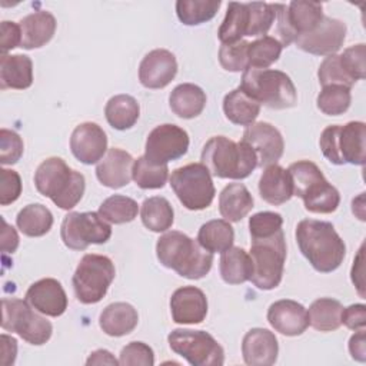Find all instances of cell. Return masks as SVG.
I'll return each instance as SVG.
<instances>
[{
  "label": "cell",
  "mask_w": 366,
  "mask_h": 366,
  "mask_svg": "<svg viewBox=\"0 0 366 366\" xmlns=\"http://www.w3.org/2000/svg\"><path fill=\"white\" fill-rule=\"evenodd\" d=\"M287 23L295 40L312 31L323 19V6L317 1L295 0L287 6Z\"/></svg>",
  "instance_id": "31"
},
{
  "label": "cell",
  "mask_w": 366,
  "mask_h": 366,
  "mask_svg": "<svg viewBox=\"0 0 366 366\" xmlns=\"http://www.w3.org/2000/svg\"><path fill=\"white\" fill-rule=\"evenodd\" d=\"M169 104L176 116L182 119H194L206 106V93L202 87L193 83H182L172 90Z\"/></svg>",
  "instance_id": "28"
},
{
  "label": "cell",
  "mask_w": 366,
  "mask_h": 366,
  "mask_svg": "<svg viewBox=\"0 0 366 366\" xmlns=\"http://www.w3.org/2000/svg\"><path fill=\"white\" fill-rule=\"evenodd\" d=\"M134 159L126 150L119 147L109 149L96 166L99 182L110 189H120L130 183Z\"/></svg>",
  "instance_id": "23"
},
{
  "label": "cell",
  "mask_w": 366,
  "mask_h": 366,
  "mask_svg": "<svg viewBox=\"0 0 366 366\" xmlns=\"http://www.w3.org/2000/svg\"><path fill=\"white\" fill-rule=\"evenodd\" d=\"M170 313L174 323L197 325L207 315V299L203 290L194 286H183L170 297Z\"/></svg>",
  "instance_id": "20"
},
{
  "label": "cell",
  "mask_w": 366,
  "mask_h": 366,
  "mask_svg": "<svg viewBox=\"0 0 366 366\" xmlns=\"http://www.w3.org/2000/svg\"><path fill=\"white\" fill-rule=\"evenodd\" d=\"M366 124L349 122L345 126H327L319 139L323 156L333 164L363 166L366 162Z\"/></svg>",
  "instance_id": "8"
},
{
  "label": "cell",
  "mask_w": 366,
  "mask_h": 366,
  "mask_svg": "<svg viewBox=\"0 0 366 366\" xmlns=\"http://www.w3.org/2000/svg\"><path fill=\"white\" fill-rule=\"evenodd\" d=\"M33 83V61L26 54H1L0 89H29Z\"/></svg>",
  "instance_id": "26"
},
{
  "label": "cell",
  "mask_w": 366,
  "mask_h": 366,
  "mask_svg": "<svg viewBox=\"0 0 366 366\" xmlns=\"http://www.w3.org/2000/svg\"><path fill=\"white\" fill-rule=\"evenodd\" d=\"M282 49L283 46L280 41L272 36H263L253 40L247 47L249 67L267 69L277 61L282 54Z\"/></svg>",
  "instance_id": "42"
},
{
  "label": "cell",
  "mask_w": 366,
  "mask_h": 366,
  "mask_svg": "<svg viewBox=\"0 0 366 366\" xmlns=\"http://www.w3.org/2000/svg\"><path fill=\"white\" fill-rule=\"evenodd\" d=\"M132 179L140 189H162L169 179V167L154 164L143 154L134 160Z\"/></svg>",
  "instance_id": "41"
},
{
  "label": "cell",
  "mask_w": 366,
  "mask_h": 366,
  "mask_svg": "<svg viewBox=\"0 0 366 366\" xmlns=\"http://www.w3.org/2000/svg\"><path fill=\"white\" fill-rule=\"evenodd\" d=\"M0 47L1 54H7V51L20 46L21 43V30L20 26L14 21H1L0 24Z\"/></svg>",
  "instance_id": "52"
},
{
  "label": "cell",
  "mask_w": 366,
  "mask_h": 366,
  "mask_svg": "<svg viewBox=\"0 0 366 366\" xmlns=\"http://www.w3.org/2000/svg\"><path fill=\"white\" fill-rule=\"evenodd\" d=\"M239 87L260 104L276 110L293 107L297 102L292 79L285 71L274 69L247 67Z\"/></svg>",
  "instance_id": "6"
},
{
  "label": "cell",
  "mask_w": 366,
  "mask_h": 366,
  "mask_svg": "<svg viewBox=\"0 0 366 366\" xmlns=\"http://www.w3.org/2000/svg\"><path fill=\"white\" fill-rule=\"evenodd\" d=\"M346 24L339 19L323 16L320 23L309 33L299 36L296 46L310 54L330 56L336 54L346 39Z\"/></svg>",
  "instance_id": "15"
},
{
  "label": "cell",
  "mask_w": 366,
  "mask_h": 366,
  "mask_svg": "<svg viewBox=\"0 0 366 366\" xmlns=\"http://www.w3.org/2000/svg\"><path fill=\"white\" fill-rule=\"evenodd\" d=\"M252 276L250 282L260 290L277 287L283 277L286 262V240L283 230L267 237L252 239L250 252Z\"/></svg>",
  "instance_id": "7"
},
{
  "label": "cell",
  "mask_w": 366,
  "mask_h": 366,
  "mask_svg": "<svg viewBox=\"0 0 366 366\" xmlns=\"http://www.w3.org/2000/svg\"><path fill=\"white\" fill-rule=\"evenodd\" d=\"M114 276V264L107 256L84 254L73 274V289L77 300L83 305L100 302L106 296Z\"/></svg>",
  "instance_id": "9"
},
{
  "label": "cell",
  "mask_w": 366,
  "mask_h": 366,
  "mask_svg": "<svg viewBox=\"0 0 366 366\" xmlns=\"http://www.w3.org/2000/svg\"><path fill=\"white\" fill-rule=\"evenodd\" d=\"M342 323L350 330H365L366 326V306L362 303L343 307Z\"/></svg>",
  "instance_id": "53"
},
{
  "label": "cell",
  "mask_w": 366,
  "mask_h": 366,
  "mask_svg": "<svg viewBox=\"0 0 366 366\" xmlns=\"http://www.w3.org/2000/svg\"><path fill=\"white\" fill-rule=\"evenodd\" d=\"M21 30L20 47L26 50L39 49L49 43L54 36L57 23L50 11L39 10L27 14L19 23Z\"/></svg>",
  "instance_id": "24"
},
{
  "label": "cell",
  "mask_w": 366,
  "mask_h": 366,
  "mask_svg": "<svg viewBox=\"0 0 366 366\" xmlns=\"http://www.w3.org/2000/svg\"><path fill=\"white\" fill-rule=\"evenodd\" d=\"M342 312L343 306L339 300L320 297L309 307V325L320 332L336 330L342 325Z\"/></svg>",
  "instance_id": "38"
},
{
  "label": "cell",
  "mask_w": 366,
  "mask_h": 366,
  "mask_svg": "<svg viewBox=\"0 0 366 366\" xmlns=\"http://www.w3.org/2000/svg\"><path fill=\"white\" fill-rule=\"evenodd\" d=\"M86 365H119V360L114 359V356L106 350V349H97L93 353H90L89 359L86 360Z\"/></svg>",
  "instance_id": "57"
},
{
  "label": "cell",
  "mask_w": 366,
  "mask_h": 366,
  "mask_svg": "<svg viewBox=\"0 0 366 366\" xmlns=\"http://www.w3.org/2000/svg\"><path fill=\"white\" fill-rule=\"evenodd\" d=\"M189 149V134L176 124L156 126L146 139L144 157L154 164H167L186 154Z\"/></svg>",
  "instance_id": "14"
},
{
  "label": "cell",
  "mask_w": 366,
  "mask_h": 366,
  "mask_svg": "<svg viewBox=\"0 0 366 366\" xmlns=\"http://www.w3.org/2000/svg\"><path fill=\"white\" fill-rule=\"evenodd\" d=\"M317 77L323 87L330 86V84H340V86H346L350 89L356 83L352 80V77L345 70V67L340 61V54L327 56L319 66Z\"/></svg>",
  "instance_id": "45"
},
{
  "label": "cell",
  "mask_w": 366,
  "mask_h": 366,
  "mask_svg": "<svg viewBox=\"0 0 366 366\" xmlns=\"http://www.w3.org/2000/svg\"><path fill=\"white\" fill-rule=\"evenodd\" d=\"M170 349L193 366H222L224 350L217 340L204 330L174 329L167 336Z\"/></svg>",
  "instance_id": "12"
},
{
  "label": "cell",
  "mask_w": 366,
  "mask_h": 366,
  "mask_svg": "<svg viewBox=\"0 0 366 366\" xmlns=\"http://www.w3.org/2000/svg\"><path fill=\"white\" fill-rule=\"evenodd\" d=\"M267 322L285 336H299L309 326L307 310L296 300L282 299L269 306Z\"/></svg>",
  "instance_id": "21"
},
{
  "label": "cell",
  "mask_w": 366,
  "mask_h": 366,
  "mask_svg": "<svg viewBox=\"0 0 366 366\" xmlns=\"http://www.w3.org/2000/svg\"><path fill=\"white\" fill-rule=\"evenodd\" d=\"M242 142L253 149L259 167L276 164L285 150V142L280 132L267 122H257L247 126L243 132Z\"/></svg>",
  "instance_id": "16"
},
{
  "label": "cell",
  "mask_w": 366,
  "mask_h": 366,
  "mask_svg": "<svg viewBox=\"0 0 366 366\" xmlns=\"http://www.w3.org/2000/svg\"><path fill=\"white\" fill-rule=\"evenodd\" d=\"M177 73V60L166 49L149 51L140 61L139 80L147 89L166 87Z\"/></svg>",
  "instance_id": "19"
},
{
  "label": "cell",
  "mask_w": 366,
  "mask_h": 366,
  "mask_svg": "<svg viewBox=\"0 0 366 366\" xmlns=\"http://www.w3.org/2000/svg\"><path fill=\"white\" fill-rule=\"evenodd\" d=\"M170 186L189 210H203L214 199L216 190L212 174L202 163H190L176 169L170 176Z\"/></svg>",
  "instance_id": "10"
},
{
  "label": "cell",
  "mask_w": 366,
  "mask_h": 366,
  "mask_svg": "<svg viewBox=\"0 0 366 366\" xmlns=\"http://www.w3.org/2000/svg\"><path fill=\"white\" fill-rule=\"evenodd\" d=\"M1 327L17 333L23 340L36 346L44 345L53 333L51 323L20 299L1 300Z\"/></svg>",
  "instance_id": "11"
},
{
  "label": "cell",
  "mask_w": 366,
  "mask_h": 366,
  "mask_svg": "<svg viewBox=\"0 0 366 366\" xmlns=\"http://www.w3.org/2000/svg\"><path fill=\"white\" fill-rule=\"evenodd\" d=\"M220 276L227 285H240L250 280L252 260L242 247H230L220 256Z\"/></svg>",
  "instance_id": "33"
},
{
  "label": "cell",
  "mask_w": 366,
  "mask_h": 366,
  "mask_svg": "<svg viewBox=\"0 0 366 366\" xmlns=\"http://www.w3.org/2000/svg\"><path fill=\"white\" fill-rule=\"evenodd\" d=\"M260 197L274 206L289 202L293 196L290 173L279 164L267 166L259 179Z\"/></svg>",
  "instance_id": "25"
},
{
  "label": "cell",
  "mask_w": 366,
  "mask_h": 366,
  "mask_svg": "<svg viewBox=\"0 0 366 366\" xmlns=\"http://www.w3.org/2000/svg\"><path fill=\"white\" fill-rule=\"evenodd\" d=\"M249 41L240 40L232 44H222L219 49V61L227 71H244L249 67L247 60Z\"/></svg>",
  "instance_id": "46"
},
{
  "label": "cell",
  "mask_w": 366,
  "mask_h": 366,
  "mask_svg": "<svg viewBox=\"0 0 366 366\" xmlns=\"http://www.w3.org/2000/svg\"><path fill=\"white\" fill-rule=\"evenodd\" d=\"M349 352L355 360H366V343H365V330H356V333L349 340Z\"/></svg>",
  "instance_id": "56"
},
{
  "label": "cell",
  "mask_w": 366,
  "mask_h": 366,
  "mask_svg": "<svg viewBox=\"0 0 366 366\" xmlns=\"http://www.w3.org/2000/svg\"><path fill=\"white\" fill-rule=\"evenodd\" d=\"M16 224L23 234L29 237H40L51 229L53 214L44 204L31 203L17 213Z\"/></svg>",
  "instance_id": "35"
},
{
  "label": "cell",
  "mask_w": 366,
  "mask_h": 366,
  "mask_svg": "<svg viewBox=\"0 0 366 366\" xmlns=\"http://www.w3.org/2000/svg\"><path fill=\"white\" fill-rule=\"evenodd\" d=\"M350 102V89L340 84L325 86L316 99L317 109L327 116L343 114L349 109Z\"/></svg>",
  "instance_id": "43"
},
{
  "label": "cell",
  "mask_w": 366,
  "mask_h": 366,
  "mask_svg": "<svg viewBox=\"0 0 366 366\" xmlns=\"http://www.w3.org/2000/svg\"><path fill=\"white\" fill-rule=\"evenodd\" d=\"M279 343L273 332L254 327L250 329L242 342L243 360L249 366H270L277 360Z\"/></svg>",
  "instance_id": "22"
},
{
  "label": "cell",
  "mask_w": 366,
  "mask_h": 366,
  "mask_svg": "<svg viewBox=\"0 0 366 366\" xmlns=\"http://www.w3.org/2000/svg\"><path fill=\"white\" fill-rule=\"evenodd\" d=\"M139 114L140 106L130 94H116L109 99L104 107L106 120L116 130H127L133 127Z\"/></svg>",
  "instance_id": "32"
},
{
  "label": "cell",
  "mask_w": 366,
  "mask_h": 366,
  "mask_svg": "<svg viewBox=\"0 0 366 366\" xmlns=\"http://www.w3.org/2000/svg\"><path fill=\"white\" fill-rule=\"evenodd\" d=\"M0 340H1V360L0 362L3 366H10L16 360L17 340L4 333L0 336Z\"/></svg>",
  "instance_id": "55"
},
{
  "label": "cell",
  "mask_w": 366,
  "mask_h": 366,
  "mask_svg": "<svg viewBox=\"0 0 366 366\" xmlns=\"http://www.w3.org/2000/svg\"><path fill=\"white\" fill-rule=\"evenodd\" d=\"M26 302L39 313L57 317L67 309V296L61 283L53 277L34 282L26 292Z\"/></svg>",
  "instance_id": "18"
},
{
  "label": "cell",
  "mask_w": 366,
  "mask_h": 366,
  "mask_svg": "<svg viewBox=\"0 0 366 366\" xmlns=\"http://www.w3.org/2000/svg\"><path fill=\"white\" fill-rule=\"evenodd\" d=\"M119 365L122 366H152L154 365L153 349L143 342H130L126 345L119 357Z\"/></svg>",
  "instance_id": "48"
},
{
  "label": "cell",
  "mask_w": 366,
  "mask_h": 366,
  "mask_svg": "<svg viewBox=\"0 0 366 366\" xmlns=\"http://www.w3.org/2000/svg\"><path fill=\"white\" fill-rule=\"evenodd\" d=\"M156 254L164 267L190 280L204 277L213 264V253L203 249L197 240L177 230L159 237Z\"/></svg>",
  "instance_id": "2"
},
{
  "label": "cell",
  "mask_w": 366,
  "mask_h": 366,
  "mask_svg": "<svg viewBox=\"0 0 366 366\" xmlns=\"http://www.w3.org/2000/svg\"><path fill=\"white\" fill-rule=\"evenodd\" d=\"M200 160L212 176L220 179H246L257 167L256 153L247 143H237L224 136L209 139Z\"/></svg>",
  "instance_id": "4"
},
{
  "label": "cell",
  "mask_w": 366,
  "mask_h": 366,
  "mask_svg": "<svg viewBox=\"0 0 366 366\" xmlns=\"http://www.w3.org/2000/svg\"><path fill=\"white\" fill-rule=\"evenodd\" d=\"M247 9H249V27H247L246 36L249 37L266 36L276 21V4L252 1V3H247Z\"/></svg>",
  "instance_id": "44"
},
{
  "label": "cell",
  "mask_w": 366,
  "mask_h": 366,
  "mask_svg": "<svg viewBox=\"0 0 366 366\" xmlns=\"http://www.w3.org/2000/svg\"><path fill=\"white\" fill-rule=\"evenodd\" d=\"M253 209V197L242 183L227 184L219 196V212L227 222H240Z\"/></svg>",
  "instance_id": "29"
},
{
  "label": "cell",
  "mask_w": 366,
  "mask_h": 366,
  "mask_svg": "<svg viewBox=\"0 0 366 366\" xmlns=\"http://www.w3.org/2000/svg\"><path fill=\"white\" fill-rule=\"evenodd\" d=\"M234 230L224 219L209 220L199 229L197 242L210 253H223L233 246Z\"/></svg>",
  "instance_id": "34"
},
{
  "label": "cell",
  "mask_w": 366,
  "mask_h": 366,
  "mask_svg": "<svg viewBox=\"0 0 366 366\" xmlns=\"http://www.w3.org/2000/svg\"><path fill=\"white\" fill-rule=\"evenodd\" d=\"M21 194V179L16 170H0V204L7 206Z\"/></svg>",
  "instance_id": "51"
},
{
  "label": "cell",
  "mask_w": 366,
  "mask_h": 366,
  "mask_svg": "<svg viewBox=\"0 0 366 366\" xmlns=\"http://www.w3.org/2000/svg\"><path fill=\"white\" fill-rule=\"evenodd\" d=\"M220 4V0H177L176 13L183 24L197 26L212 20Z\"/></svg>",
  "instance_id": "39"
},
{
  "label": "cell",
  "mask_w": 366,
  "mask_h": 366,
  "mask_svg": "<svg viewBox=\"0 0 366 366\" xmlns=\"http://www.w3.org/2000/svg\"><path fill=\"white\" fill-rule=\"evenodd\" d=\"M23 140L14 130H0V163L14 164L23 156Z\"/></svg>",
  "instance_id": "49"
},
{
  "label": "cell",
  "mask_w": 366,
  "mask_h": 366,
  "mask_svg": "<svg viewBox=\"0 0 366 366\" xmlns=\"http://www.w3.org/2000/svg\"><path fill=\"white\" fill-rule=\"evenodd\" d=\"M140 217L146 229L162 233L172 227L174 220V212L167 199L162 196H153L143 202Z\"/></svg>",
  "instance_id": "37"
},
{
  "label": "cell",
  "mask_w": 366,
  "mask_h": 366,
  "mask_svg": "<svg viewBox=\"0 0 366 366\" xmlns=\"http://www.w3.org/2000/svg\"><path fill=\"white\" fill-rule=\"evenodd\" d=\"M296 242L302 254L320 273L336 270L346 254V244L329 222L303 219L296 226Z\"/></svg>",
  "instance_id": "1"
},
{
  "label": "cell",
  "mask_w": 366,
  "mask_h": 366,
  "mask_svg": "<svg viewBox=\"0 0 366 366\" xmlns=\"http://www.w3.org/2000/svg\"><path fill=\"white\" fill-rule=\"evenodd\" d=\"M223 112L226 119L233 124L250 126L260 113V103L237 87L224 96Z\"/></svg>",
  "instance_id": "30"
},
{
  "label": "cell",
  "mask_w": 366,
  "mask_h": 366,
  "mask_svg": "<svg viewBox=\"0 0 366 366\" xmlns=\"http://www.w3.org/2000/svg\"><path fill=\"white\" fill-rule=\"evenodd\" d=\"M139 212L137 202L123 194H113L103 200L99 207V214L109 223L123 224L136 219Z\"/></svg>",
  "instance_id": "40"
},
{
  "label": "cell",
  "mask_w": 366,
  "mask_h": 366,
  "mask_svg": "<svg viewBox=\"0 0 366 366\" xmlns=\"http://www.w3.org/2000/svg\"><path fill=\"white\" fill-rule=\"evenodd\" d=\"M70 150L84 164L99 163L107 153V136L97 123H80L71 133Z\"/></svg>",
  "instance_id": "17"
},
{
  "label": "cell",
  "mask_w": 366,
  "mask_h": 366,
  "mask_svg": "<svg viewBox=\"0 0 366 366\" xmlns=\"http://www.w3.org/2000/svg\"><path fill=\"white\" fill-rule=\"evenodd\" d=\"M249 27V9L247 3L230 1L224 20L222 21L217 37L222 44H232L240 41L243 36L247 34Z\"/></svg>",
  "instance_id": "36"
},
{
  "label": "cell",
  "mask_w": 366,
  "mask_h": 366,
  "mask_svg": "<svg viewBox=\"0 0 366 366\" xmlns=\"http://www.w3.org/2000/svg\"><path fill=\"white\" fill-rule=\"evenodd\" d=\"M365 44L359 43L356 46L347 47L340 54V61L347 71V74L352 77L353 81L362 80L366 76V64H365Z\"/></svg>",
  "instance_id": "50"
},
{
  "label": "cell",
  "mask_w": 366,
  "mask_h": 366,
  "mask_svg": "<svg viewBox=\"0 0 366 366\" xmlns=\"http://www.w3.org/2000/svg\"><path fill=\"white\" fill-rule=\"evenodd\" d=\"M60 236L66 247L86 250L89 244L106 243L112 236V227L96 212H70L61 222Z\"/></svg>",
  "instance_id": "13"
},
{
  "label": "cell",
  "mask_w": 366,
  "mask_h": 366,
  "mask_svg": "<svg viewBox=\"0 0 366 366\" xmlns=\"http://www.w3.org/2000/svg\"><path fill=\"white\" fill-rule=\"evenodd\" d=\"M283 217L274 212H259L249 219V232L252 239L267 237L282 230Z\"/></svg>",
  "instance_id": "47"
},
{
  "label": "cell",
  "mask_w": 366,
  "mask_h": 366,
  "mask_svg": "<svg viewBox=\"0 0 366 366\" xmlns=\"http://www.w3.org/2000/svg\"><path fill=\"white\" fill-rule=\"evenodd\" d=\"M139 322L137 310L126 302H116L103 309L99 317L100 329L113 337L132 333Z\"/></svg>",
  "instance_id": "27"
},
{
  "label": "cell",
  "mask_w": 366,
  "mask_h": 366,
  "mask_svg": "<svg viewBox=\"0 0 366 366\" xmlns=\"http://www.w3.org/2000/svg\"><path fill=\"white\" fill-rule=\"evenodd\" d=\"M34 186L57 207L70 210L81 200L86 180L80 172L71 170L63 159L49 157L36 169Z\"/></svg>",
  "instance_id": "3"
},
{
  "label": "cell",
  "mask_w": 366,
  "mask_h": 366,
  "mask_svg": "<svg viewBox=\"0 0 366 366\" xmlns=\"http://www.w3.org/2000/svg\"><path fill=\"white\" fill-rule=\"evenodd\" d=\"M1 250L4 253H13L19 247V234L13 226H10L4 219H1Z\"/></svg>",
  "instance_id": "54"
},
{
  "label": "cell",
  "mask_w": 366,
  "mask_h": 366,
  "mask_svg": "<svg viewBox=\"0 0 366 366\" xmlns=\"http://www.w3.org/2000/svg\"><path fill=\"white\" fill-rule=\"evenodd\" d=\"M293 182V196L303 200L305 209L310 213H332L340 203V194L310 160H299L287 169Z\"/></svg>",
  "instance_id": "5"
}]
</instances>
